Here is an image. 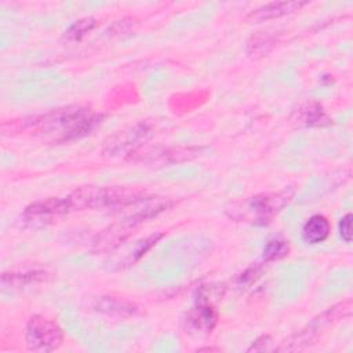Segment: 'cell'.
<instances>
[{
    "mask_svg": "<svg viewBox=\"0 0 353 353\" xmlns=\"http://www.w3.org/2000/svg\"><path fill=\"white\" fill-rule=\"evenodd\" d=\"M102 119V114L94 113L91 109L68 106L41 116L26 117L21 121L10 120L8 123H4L3 127H10V130H7L10 132L30 130L54 142H69L90 134L98 124H101Z\"/></svg>",
    "mask_w": 353,
    "mask_h": 353,
    "instance_id": "obj_1",
    "label": "cell"
},
{
    "mask_svg": "<svg viewBox=\"0 0 353 353\" xmlns=\"http://www.w3.org/2000/svg\"><path fill=\"white\" fill-rule=\"evenodd\" d=\"M294 190L284 188L277 192L258 193L245 199L236 200L226 207L229 218L251 225H268L292 200Z\"/></svg>",
    "mask_w": 353,
    "mask_h": 353,
    "instance_id": "obj_2",
    "label": "cell"
},
{
    "mask_svg": "<svg viewBox=\"0 0 353 353\" xmlns=\"http://www.w3.org/2000/svg\"><path fill=\"white\" fill-rule=\"evenodd\" d=\"M146 193L138 189L121 186H81L73 190L68 197L72 211L81 210H113L123 211Z\"/></svg>",
    "mask_w": 353,
    "mask_h": 353,
    "instance_id": "obj_3",
    "label": "cell"
},
{
    "mask_svg": "<svg viewBox=\"0 0 353 353\" xmlns=\"http://www.w3.org/2000/svg\"><path fill=\"white\" fill-rule=\"evenodd\" d=\"M25 339L29 350L48 353L57 350L62 345L63 332L54 320L41 314H34L28 320Z\"/></svg>",
    "mask_w": 353,
    "mask_h": 353,
    "instance_id": "obj_4",
    "label": "cell"
},
{
    "mask_svg": "<svg viewBox=\"0 0 353 353\" xmlns=\"http://www.w3.org/2000/svg\"><path fill=\"white\" fill-rule=\"evenodd\" d=\"M152 137L153 125L148 121H139L109 137L102 148V154L109 157L131 156Z\"/></svg>",
    "mask_w": 353,
    "mask_h": 353,
    "instance_id": "obj_5",
    "label": "cell"
},
{
    "mask_svg": "<svg viewBox=\"0 0 353 353\" xmlns=\"http://www.w3.org/2000/svg\"><path fill=\"white\" fill-rule=\"evenodd\" d=\"M70 211L68 197H50L29 204L22 214V219L26 226L37 229L54 223Z\"/></svg>",
    "mask_w": 353,
    "mask_h": 353,
    "instance_id": "obj_6",
    "label": "cell"
},
{
    "mask_svg": "<svg viewBox=\"0 0 353 353\" xmlns=\"http://www.w3.org/2000/svg\"><path fill=\"white\" fill-rule=\"evenodd\" d=\"M138 228L132 221L121 218L119 222L101 230L92 240L94 252H112L119 248Z\"/></svg>",
    "mask_w": 353,
    "mask_h": 353,
    "instance_id": "obj_7",
    "label": "cell"
},
{
    "mask_svg": "<svg viewBox=\"0 0 353 353\" xmlns=\"http://www.w3.org/2000/svg\"><path fill=\"white\" fill-rule=\"evenodd\" d=\"M183 323L186 332L210 334L218 323V313L211 303L200 302L188 312Z\"/></svg>",
    "mask_w": 353,
    "mask_h": 353,
    "instance_id": "obj_8",
    "label": "cell"
},
{
    "mask_svg": "<svg viewBox=\"0 0 353 353\" xmlns=\"http://www.w3.org/2000/svg\"><path fill=\"white\" fill-rule=\"evenodd\" d=\"M307 1H298V0H290V1H272L266 3L252 11H250L245 17L248 22H265L270 19H277L285 15H290L295 11H299L305 6H307Z\"/></svg>",
    "mask_w": 353,
    "mask_h": 353,
    "instance_id": "obj_9",
    "label": "cell"
},
{
    "mask_svg": "<svg viewBox=\"0 0 353 353\" xmlns=\"http://www.w3.org/2000/svg\"><path fill=\"white\" fill-rule=\"evenodd\" d=\"M292 117L298 124L306 127H323L331 124V119L327 116L324 108L321 106V103L316 101H310L301 105L294 112Z\"/></svg>",
    "mask_w": 353,
    "mask_h": 353,
    "instance_id": "obj_10",
    "label": "cell"
},
{
    "mask_svg": "<svg viewBox=\"0 0 353 353\" xmlns=\"http://www.w3.org/2000/svg\"><path fill=\"white\" fill-rule=\"evenodd\" d=\"M331 225L330 221L320 214L310 216L302 228V239L306 244L314 245L325 241L330 236Z\"/></svg>",
    "mask_w": 353,
    "mask_h": 353,
    "instance_id": "obj_11",
    "label": "cell"
},
{
    "mask_svg": "<svg viewBox=\"0 0 353 353\" xmlns=\"http://www.w3.org/2000/svg\"><path fill=\"white\" fill-rule=\"evenodd\" d=\"M48 277L47 272L44 270H30V272H10V273H3L1 274V285L3 288H10V290H19L25 288L29 285H34L39 283L46 281Z\"/></svg>",
    "mask_w": 353,
    "mask_h": 353,
    "instance_id": "obj_12",
    "label": "cell"
},
{
    "mask_svg": "<svg viewBox=\"0 0 353 353\" xmlns=\"http://www.w3.org/2000/svg\"><path fill=\"white\" fill-rule=\"evenodd\" d=\"M95 309L98 312L110 314V316H134L139 312L138 306L130 301H125L123 298H114V296H102L98 302Z\"/></svg>",
    "mask_w": 353,
    "mask_h": 353,
    "instance_id": "obj_13",
    "label": "cell"
},
{
    "mask_svg": "<svg viewBox=\"0 0 353 353\" xmlns=\"http://www.w3.org/2000/svg\"><path fill=\"white\" fill-rule=\"evenodd\" d=\"M200 152H201V148H167L163 150H156L153 154H149V157L152 159L148 161L159 163V164L181 163V161L196 157Z\"/></svg>",
    "mask_w": 353,
    "mask_h": 353,
    "instance_id": "obj_14",
    "label": "cell"
},
{
    "mask_svg": "<svg viewBox=\"0 0 353 353\" xmlns=\"http://www.w3.org/2000/svg\"><path fill=\"white\" fill-rule=\"evenodd\" d=\"M274 44H276L274 36L266 32H258L248 39L245 46V52L254 58L265 57L272 51Z\"/></svg>",
    "mask_w": 353,
    "mask_h": 353,
    "instance_id": "obj_15",
    "label": "cell"
},
{
    "mask_svg": "<svg viewBox=\"0 0 353 353\" xmlns=\"http://www.w3.org/2000/svg\"><path fill=\"white\" fill-rule=\"evenodd\" d=\"M97 25V19L92 17H84L77 21H74L63 33V39L66 41L74 43L80 41L87 33H90Z\"/></svg>",
    "mask_w": 353,
    "mask_h": 353,
    "instance_id": "obj_16",
    "label": "cell"
},
{
    "mask_svg": "<svg viewBox=\"0 0 353 353\" xmlns=\"http://www.w3.org/2000/svg\"><path fill=\"white\" fill-rule=\"evenodd\" d=\"M163 237V233H153L149 237L138 241L135 244V248L132 252H130L128 255H125V258L123 259V265L121 266H131L135 262H138L143 255H146L152 247L156 245V243Z\"/></svg>",
    "mask_w": 353,
    "mask_h": 353,
    "instance_id": "obj_17",
    "label": "cell"
},
{
    "mask_svg": "<svg viewBox=\"0 0 353 353\" xmlns=\"http://www.w3.org/2000/svg\"><path fill=\"white\" fill-rule=\"evenodd\" d=\"M288 252H290L288 241L280 240V239H273L265 244V247L262 250V258L266 262L277 261V259L287 256Z\"/></svg>",
    "mask_w": 353,
    "mask_h": 353,
    "instance_id": "obj_18",
    "label": "cell"
},
{
    "mask_svg": "<svg viewBox=\"0 0 353 353\" xmlns=\"http://www.w3.org/2000/svg\"><path fill=\"white\" fill-rule=\"evenodd\" d=\"M262 266L261 265H252L250 268H247L239 277H237V285L241 288H247L250 287L252 283H255L262 273Z\"/></svg>",
    "mask_w": 353,
    "mask_h": 353,
    "instance_id": "obj_19",
    "label": "cell"
},
{
    "mask_svg": "<svg viewBox=\"0 0 353 353\" xmlns=\"http://www.w3.org/2000/svg\"><path fill=\"white\" fill-rule=\"evenodd\" d=\"M273 350V339L270 335H262L256 338L251 346L247 349V352H269Z\"/></svg>",
    "mask_w": 353,
    "mask_h": 353,
    "instance_id": "obj_20",
    "label": "cell"
},
{
    "mask_svg": "<svg viewBox=\"0 0 353 353\" xmlns=\"http://www.w3.org/2000/svg\"><path fill=\"white\" fill-rule=\"evenodd\" d=\"M352 219H353V216L349 212V214L343 215L339 222V234L345 243L352 241Z\"/></svg>",
    "mask_w": 353,
    "mask_h": 353,
    "instance_id": "obj_21",
    "label": "cell"
},
{
    "mask_svg": "<svg viewBox=\"0 0 353 353\" xmlns=\"http://www.w3.org/2000/svg\"><path fill=\"white\" fill-rule=\"evenodd\" d=\"M212 350L219 352L221 349H216V347H201V349H199V352H212Z\"/></svg>",
    "mask_w": 353,
    "mask_h": 353,
    "instance_id": "obj_22",
    "label": "cell"
}]
</instances>
